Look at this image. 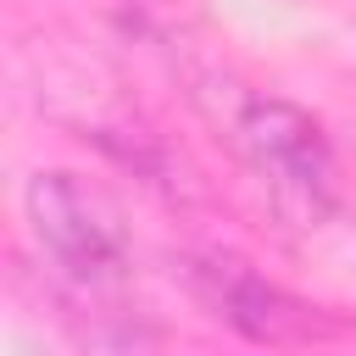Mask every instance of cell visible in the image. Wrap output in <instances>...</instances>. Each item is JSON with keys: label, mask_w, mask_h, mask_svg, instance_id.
Returning <instances> with one entry per match:
<instances>
[{"label": "cell", "mask_w": 356, "mask_h": 356, "mask_svg": "<svg viewBox=\"0 0 356 356\" xmlns=\"http://www.w3.org/2000/svg\"><path fill=\"white\" fill-rule=\"evenodd\" d=\"M22 211L56 289L83 312H111L128 284V228H122L117 200L83 172L56 167V172L28 178Z\"/></svg>", "instance_id": "obj_1"}, {"label": "cell", "mask_w": 356, "mask_h": 356, "mask_svg": "<svg viewBox=\"0 0 356 356\" xmlns=\"http://www.w3.org/2000/svg\"><path fill=\"white\" fill-rule=\"evenodd\" d=\"M228 145L239 150L245 172L261 184L267 206L289 228H323L339 211L334 150L300 106L278 95H245L228 111Z\"/></svg>", "instance_id": "obj_2"}, {"label": "cell", "mask_w": 356, "mask_h": 356, "mask_svg": "<svg viewBox=\"0 0 356 356\" xmlns=\"http://www.w3.org/2000/svg\"><path fill=\"white\" fill-rule=\"evenodd\" d=\"M184 273H189L195 300H200L217 323L239 328L245 339L289 345V339H306V334L317 328V323H312V306H300L289 289H278L273 278H261V273H256L250 261H239V256L211 250V256H195Z\"/></svg>", "instance_id": "obj_3"}]
</instances>
